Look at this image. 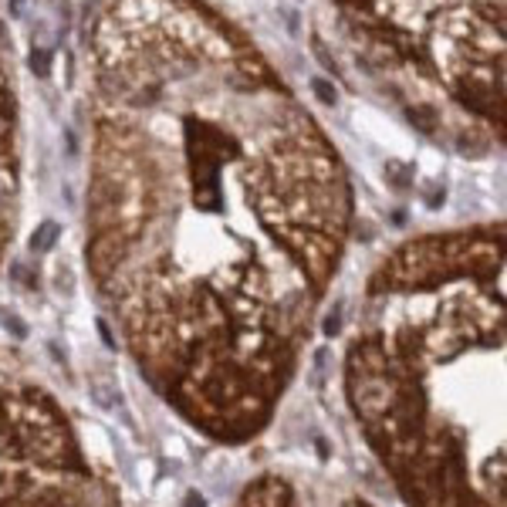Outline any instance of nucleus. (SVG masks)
Instances as JSON below:
<instances>
[{"label":"nucleus","mask_w":507,"mask_h":507,"mask_svg":"<svg viewBox=\"0 0 507 507\" xmlns=\"http://www.w3.org/2000/svg\"><path fill=\"white\" fill-rule=\"evenodd\" d=\"M54 237H58V223H41L38 234L31 237V250H48L54 244Z\"/></svg>","instance_id":"2"},{"label":"nucleus","mask_w":507,"mask_h":507,"mask_svg":"<svg viewBox=\"0 0 507 507\" xmlns=\"http://www.w3.org/2000/svg\"><path fill=\"white\" fill-rule=\"evenodd\" d=\"M240 507H287V487L274 477H264V483L244 494Z\"/></svg>","instance_id":"1"},{"label":"nucleus","mask_w":507,"mask_h":507,"mask_svg":"<svg viewBox=\"0 0 507 507\" xmlns=\"http://www.w3.org/2000/svg\"><path fill=\"white\" fill-rule=\"evenodd\" d=\"M312 91H314V95H318V98H322L325 105H335V88H332L325 78H314V81H312Z\"/></svg>","instance_id":"5"},{"label":"nucleus","mask_w":507,"mask_h":507,"mask_svg":"<svg viewBox=\"0 0 507 507\" xmlns=\"http://www.w3.org/2000/svg\"><path fill=\"white\" fill-rule=\"evenodd\" d=\"M27 65H31V71H34L38 78H44V75H48V51H44V48H34L31 58H27Z\"/></svg>","instance_id":"4"},{"label":"nucleus","mask_w":507,"mask_h":507,"mask_svg":"<svg viewBox=\"0 0 507 507\" xmlns=\"http://www.w3.org/2000/svg\"><path fill=\"white\" fill-rule=\"evenodd\" d=\"M409 118H413V122H416L423 132L436 129V112H433V108H426V105H413V108H409Z\"/></svg>","instance_id":"3"}]
</instances>
